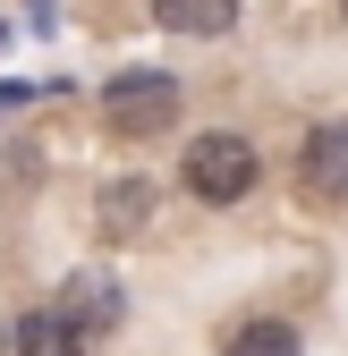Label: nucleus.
I'll use <instances>...</instances> for the list:
<instances>
[{"instance_id":"obj_3","label":"nucleus","mask_w":348,"mask_h":356,"mask_svg":"<svg viewBox=\"0 0 348 356\" xmlns=\"http://www.w3.org/2000/svg\"><path fill=\"white\" fill-rule=\"evenodd\" d=\"M52 314H60L77 339H102V331H119V314H127V289H119L111 272H68L60 297H52Z\"/></svg>"},{"instance_id":"obj_5","label":"nucleus","mask_w":348,"mask_h":356,"mask_svg":"<svg viewBox=\"0 0 348 356\" xmlns=\"http://www.w3.org/2000/svg\"><path fill=\"white\" fill-rule=\"evenodd\" d=\"M161 34H187V42H221L238 26V0H153Z\"/></svg>"},{"instance_id":"obj_9","label":"nucleus","mask_w":348,"mask_h":356,"mask_svg":"<svg viewBox=\"0 0 348 356\" xmlns=\"http://www.w3.org/2000/svg\"><path fill=\"white\" fill-rule=\"evenodd\" d=\"M340 9H348V0H340Z\"/></svg>"},{"instance_id":"obj_8","label":"nucleus","mask_w":348,"mask_h":356,"mask_svg":"<svg viewBox=\"0 0 348 356\" xmlns=\"http://www.w3.org/2000/svg\"><path fill=\"white\" fill-rule=\"evenodd\" d=\"M221 356H297V331H289L280 314H264V323H238Z\"/></svg>"},{"instance_id":"obj_1","label":"nucleus","mask_w":348,"mask_h":356,"mask_svg":"<svg viewBox=\"0 0 348 356\" xmlns=\"http://www.w3.org/2000/svg\"><path fill=\"white\" fill-rule=\"evenodd\" d=\"M187 195L196 204H238V195H255V145L238 136V127H204V136H187Z\"/></svg>"},{"instance_id":"obj_2","label":"nucleus","mask_w":348,"mask_h":356,"mask_svg":"<svg viewBox=\"0 0 348 356\" xmlns=\"http://www.w3.org/2000/svg\"><path fill=\"white\" fill-rule=\"evenodd\" d=\"M102 119L119 127V136H161V127L179 119V76H161V68H127V76H111Z\"/></svg>"},{"instance_id":"obj_7","label":"nucleus","mask_w":348,"mask_h":356,"mask_svg":"<svg viewBox=\"0 0 348 356\" xmlns=\"http://www.w3.org/2000/svg\"><path fill=\"white\" fill-rule=\"evenodd\" d=\"M9 356H85V339L52 314V305H34V314L9 323Z\"/></svg>"},{"instance_id":"obj_6","label":"nucleus","mask_w":348,"mask_h":356,"mask_svg":"<svg viewBox=\"0 0 348 356\" xmlns=\"http://www.w3.org/2000/svg\"><path fill=\"white\" fill-rule=\"evenodd\" d=\"M94 220H102V238H145V220H153V187H145V178H111L102 204H94Z\"/></svg>"},{"instance_id":"obj_4","label":"nucleus","mask_w":348,"mask_h":356,"mask_svg":"<svg viewBox=\"0 0 348 356\" xmlns=\"http://www.w3.org/2000/svg\"><path fill=\"white\" fill-rule=\"evenodd\" d=\"M306 195L348 204V127H315L306 136Z\"/></svg>"}]
</instances>
